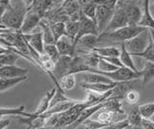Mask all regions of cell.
I'll use <instances>...</instances> for the list:
<instances>
[{"mask_svg": "<svg viewBox=\"0 0 154 129\" xmlns=\"http://www.w3.org/2000/svg\"><path fill=\"white\" fill-rule=\"evenodd\" d=\"M82 128H87V129H102V128H107L108 124L103 123L99 121H93L91 118H87L85 121H83V123L81 124Z\"/></svg>", "mask_w": 154, "mask_h": 129, "instance_id": "obj_37", "label": "cell"}, {"mask_svg": "<svg viewBox=\"0 0 154 129\" xmlns=\"http://www.w3.org/2000/svg\"><path fill=\"white\" fill-rule=\"evenodd\" d=\"M45 51L50 56V58L55 62L61 57V54L59 50H58V47L56 44H45Z\"/></svg>", "mask_w": 154, "mask_h": 129, "instance_id": "obj_38", "label": "cell"}, {"mask_svg": "<svg viewBox=\"0 0 154 129\" xmlns=\"http://www.w3.org/2000/svg\"><path fill=\"white\" fill-rule=\"evenodd\" d=\"M131 53L126 49V47H125V45L124 42H122V45H120V55H119V58L122 60V64L124 66H126V68H129L133 69L134 71H139L136 68V66H135L134 62L132 60V57H131Z\"/></svg>", "mask_w": 154, "mask_h": 129, "instance_id": "obj_28", "label": "cell"}, {"mask_svg": "<svg viewBox=\"0 0 154 129\" xmlns=\"http://www.w3.org/2000/svg\"><path fill=\"white\" fill-rule=\"evenodd\" d=\"M97 5H98L97 3H95L94 1L91 0L89 3L82 6V12L84 13V15L91 18V20H93L95 23H96V9H97Z\"/></svg>", "mask_w": 154, "mask_h": 129, "instance_id": "obj_31", "label": "cell"}, {"mask_svg": "<svg viewBox=\"0 0 154 129\" xmlns=\"http://www.w3.org/2000/svg\"><path fill=\"white\" fill-rule=\"evenodd\" d=\"M133 56H138L141 57V58L146 59V61H151L154 62V46H153V41H152V38L150 35V40H149V44L147 45V47L144 49L141 53L135 54Z\"/></svg>", "mask_w": 154, "mask_h": 129, "instance_id": "obj_36", "label": "cell"}, {"mask_svg": "<svg viewBox=\"0 0 154 129\" xmlns=\"http://www.w3.org/2000/svg\"><path fill=\"white\" fill-rule=\"evenodd\" d=\"M56 91H57V87L55 86V88H53L50 91L46 92V94L45 95V97H43V98L41 100L40 103H38V107L36 109V111L33 113L34 115H42V114L46 112L47 110L49 109V107H50V102H51L53 97H54Z\"/></svg>", "mask_w": 154, "mask_h": 129, "instance_id": "obj_22", "label": "cell"}, {"mask_svg": "<svg viewBox=\"0 0 154 129\" xmlns=\"http://www.w3.org/2000/svg\"><path fill=\"white\" fill-rule=\"evenodd\" d=\"M23 34V33H22ZM24 39L32 47H34L38 53L45 52V41H43V33L42 32H36V33H28V34H23Z\"/></svg>", "mask_w": 154, "mask_h": 129, "instance_id": "obj_11", "label": "cell"}, {"mask_svg": "<svg viewBox=\"0 0 154 129\" xmlns=\"http://www.w3.org/2000/svg\"><path fill=\"white\" fill-rule=\"evenodd\" d=\"M28 69H22L17 66L14 65L11 66H1L0 68V77L5 78H13V77H19V76L27 75Z\"/></svg>", "mask_w": 154, "mask_h": 129, "instance_id": "obj_14", "label": "cell"}, {"mask_svg": "<svg viewBox=\"0 0 154 129\" xmlns=\"http://www.w3.org/2000/svg\"><path fill=\"white\" fill-rule=\"evenodd\" d=\"M118 3L126 12L129 24H139L143 16V6L140 5L138 0H119Z\"/></svg>", "mask_w": 154, "mask_h": 129, "instance_id": "obj_6", "label": "cell"}, {"mask_svg": "<svg viewBox=\"0 0 154 129\" xmlns=\"http://www.w3.org/2000/svg\"><path fill=\"white\" fill-rule=\"evenodd\" d=\"M146 27L139 24H128L124 27L112 32H103L98 35V42H107V44H120L126 41L137 35L143 32Z\"/></svg>", "mask_w": 154, "mask_h": 129, "instance_id": "obj_2", "label": "cell"}, {"mask_svg": "<svg viewBox=\"0 0 154 129\" xmlns=\"http://www.w3.org/2000/svg\"><path fill=\"white\" fill-rule=\"evenodd\" d=\"M24 2H25L26 4V6L29 8L31 5H32V3H33V0H24Z\"/></svg>", "mask_w": 154, "mask_h": 129, "instance_id": "obj_45", "label": "cell"}, {"mask_svg": "<svg viewBox=\"0 0 154 129\" xmlns=\"http://www.w3.org/2000/svg\"><path fill=\"white\" fill-rule=\"evenodd\" d=\"M124 128H130V122L127 119V118L122 119V121L111 123L106 129H124Z\"/></svg>", "mask_w": 154, "mask_h": 129, "instance_id": "obj_42", "label": "cell"}, {"mask_svg": "<svg viewBox=\"0 0 154 129\" xmlns=\"http://www.w3.org/2000/svg\"><path fill=\"white\" fill-rule=\"evenodd\" d=\"M91 72H98V73L108 76V77L110 79H112L114 82H125V81H128L129 82V81L142 77L140 71H134L133 69L126 68V66H122V68H119L118 69H116L114 71H107V72L99 71L96 69H91Z\"/></svg>", "mask_w": 154, "mask_h": 129, "instance_id": "obj_3", "label": "cell"}, {"mask_svg": "<svg viewBox=\"0 0 154 129\" xmlns=\"http://www.w3.org/2000/svg\"><path fill=\"white\" fill-rule=\"evenodd\" d=\"M118 69H119V66L109 63L108 61H106L105 59L101 58V57H100L99 63H98L97 69H98L99 71H103V72H107V71H114V70Z\"/></svg>", "mask_w": 154, "mask_h": 129, "instance_id": "obj_41", "label": "cell"}, {"mask_svg": "<svg viewBox=\"0 0 154 129\" xmlns=\"http://www.w3.org/2000/svg\"><path fill=\"white\" fill-rule=\"evenodd\" d=\"M52 5H53L52 0H33L32 5L28 8V10L36 11L38 13H40L45 17L46 12L52 7Z\"/></svg>", "mask_w": 154, "mask_h": 129, "instance_id": "obj_26", "label": "cell"}, {"mask_svg": "<svg viewBox=\"0 0 154 129\" xmlns=\"http://www.w3.org/2000/svg\"><path fill=\"white\" fill-rule=\"evenodd\" d=\"M52 1H53V4H60L64 2L65 0H52Z\"/></svg>", "mask_w": 154, "mask_h": 129, "instance_id": "obj_47", "label": "cell"}, {"mask_svg": "<svg viewBox=\"0 0 154 129\" xmlns=\"http://www.w3.org/2000/svg\"><path fill=\"white\" fill-rule=\"evenodd\" d=\"M61 56H74L76 54V45L69 37L63 36L56 42Z\"/></svg>", "mask_w": 154, "mask_h": 129, "instance_id": "obj_10", "label": "cell"}, {"mask_svg": "<svg viewBox=\"0 0 154 129\" xmlns=\"http://www.w3.org/2000/svg\"><path fill=\"white\" fill-rule=\"evenodd\" d=\"M103 111H101L97 116H96V119L103 123L108 124V126L111 123H113L115 121V113L112 111H109V110L102 109Z\"/></svg>", "mask_w": 154, "mask_h": 129, "instance_id": "obj_35", "label": "cell"}, {"mask_svg": "<svg viewBox=\"0 0 154 129\" xmlns=\"http://www.w3.org/2000/svg\"><path fill=\"white\" fill-rule=\"evenodd\" d=\"M27 11L28 7L24 0H11L10 6L1 14V29L20 30Z\"/></svg>", "mask_w": 154, "mask_h": 129, "instance_id": "obj_1", "label": "cell"}, {"mask_svg": "<svg viewBox=\"0 0 154 129\" xmlns=\"http://www.w3.org/2000/svg\"><path fill=\"white\" fill-rule=\"evenodd\" d=\"M79 100H73V99H69V100H66V101H62L55 104L54 106L50 107L49 109L47 110L46 112H45L43 114H42L45 118H48L52 114H56V113H63V112H66L67 110H69L71 107H73L74 105L78 102Z\"/></svg>", "mask_w": 154, "mask_h": 129, "instance_id": "obj_16", "label": "cell"}, {"mask_svg": "<svg viewBox=\"0 0 154 129\" xmlns=\"http://www.w3.org/2000/svg\"><path fill=\"white\" fill-rule=\"evenodd\" d=\"M59 83L65 91L72 90L75 87V84H76L75 74L74 73H67V74L64 75L59 80Z\"/></svg>", "mask_w": 154, "mask_h": 129, "instance_id": "obj_33", "label": "cell"}, {"mask_svg": "<svg viewBox=\"0 0 154 129\" xmlns=\"http://www.w3.org/2000/svg\"><path fill=\"white\" fill-rule=\"evenodd\" d=\"M94 51L96 52L101 57H111V56H119L120 55V48L118 46H103L94 48Z\"/></svg>", "mask_w": 154, "mask_h": 129, "instance_id": "obj_30", "label": "cell"}, {"mask_svg": "<svg viewBox=\"0 0 154 129\" xmlns=\"http://www.w3.org/2000/svg\"><path fill=\"white\" fill-rule=\"evenodd\" d=\"M150 10H151V13H152V15H153V17H154V4L150 5Z\"/></svg>", "mask_w": 154, "mask_h": 129, "instance_id": "obj_48", "label": "cell"}, {"mask_svg": "<svg viewBox=\"0 0 154 129\" xmlns=\"http://www.w3.org/2000/svg\"><path fill=\"white\" fill-rule=\"evenodd\" d=\"M53 34L55 37V41H57L63 36H66V22L59 21V22H49Z\"/></svg>", "mask_w": 154, "mask_h": 129, "instance_id": "obj_32", "label": "cell"}, {"mask_svg": "<svg viewBox=\"0 0 154 129\" xmlns=\"http://www.w3.org/2000/svg\"><path fill=\"white\" fill-rule=\"evenodd\" d=\"M152 118V119H153V121H154V115H153V116H152V118Z\"/></svg>", "mask_w": 154, "mask_h": 129, "instance_id": "obj_49", "label": "cell"}, {"mask_svg": "<svg viewBox=\"0 0 154 129\" xmlns=\"http://www.w3.org/2000/svg\"><path fill=\"white\" fill-rule=\"evenodd\" d=\"M119 82H113V83H80V87L82 89H84L86 91L91 90V91H94V92L97 93H106L108 91L114 89L116 86L118 85Z\"/></svg>", "mask_w": 154, "mask_h": 129, "instance_id": "obj_21", "label": "cell"}, {"mask_svg": "<svg viewBox=\"0 0 154 129\" xmlns=\"http://www.w3.org/2000/svg\"><path fill=\"white\" fill-rule=\"evenodd\" d=\"M105 101H106V100H105ZM105 101L98 103V104H95V105H94V106H90L88 108H86L85 110H83V111L81 112L79 118H77V121L73 124H72V125H73L72 127H73V128L78 127L79 125H81V124L83 123V121H86L87 118H90L94 114H95L97 111H99V110H102V108L105 107Z\"/></svg>", "mask_w": 154, "mask_h": 129, "instance_id": "obj_17", "label": "cell"}, {"mask_svg": "<svg viewBox=\"0 0 154 129\" xmlns=\"http://www.w3.org/2000/svg\"><path fill=\"white\" fill-rule=\"evenodd\" d=\"M0 92L4 93L5 91L11 89L14 86L18 85L19 83L24 82L28 79L27 75L24 76H19V77H13V78H5V77H0Z\"/></svg>", "mask_w": 154, "mask_h": 129, "instance_id": "obj_23", "label": "cell"}, {"mask_svg": "<svg viewBox=\"0 0 154 129\" xmlns=\"http://www.w3.org/2000/svg\"><path fill=\"white\" fill-rule=\"evenodd\" d=\"M116 6L108 5V4H98L97 5V9H96V24H97L99 34L103 33L109 25V23L114 16Z\"/></svg>", "mask_w": 154, "mask_h": 129, "instance_id": "obj_5", "label": "cell"}, {"mask_svg": "<svg viewBox=\"0 0 154 129\" xmlns=\"http://www.w3.org/2000/svg\"><path fill=\"white\" fill-rule=\"evenodd\" d=\"M82 10V5L77 0H65L58 9V12L71 17Z\"/></svg>", "mask_w": 154, "mask_h": 129, "instance_id": "obj_18", "label": "cell"}, {"mask_svg": "<svg viewBox=\"0 0 154 129\" xmlns=\"http://www.w3.org/2000/svg\"><path fill=\"white\" fill-rule=\"evenodd\" d=\"M79 27H80V23L79 21H74V20H69L66 22V36L69 37L70 39L74 41L76 35L78 34L79 32ZM75 45V44H74Z\"/></svg>", "mask_w": 154, "mask_h": 129, "instance_id": "obj_34", "label": "cell"}, {"mask_svg": "<svg viewBox=\"0 0 154 129\" xmlns=\"http://www.w3.org/2000/svg\"><path fill=\"white\" fill-rule=\"evenodd\" d=\"M139 99H140V94L137 92L136 90L130 89L126 93V94H125L123 100L129 105H135V104H137Z\"/></svg>", "mask_w": 154, "mask_h": 129, "instance_id": "obj_39", "label": "cell"}, {"mask_svg": "<svg viewBox=\"0 0 154 129\" xmlns=\"http://www.w3.org/2000/svg\"><path fill=\"white\" fill-rule=\"evenodd\" d=\"M149 31H150V35H151V38H152L153 46H154V29H149Z\"/></svg>", "mask_w": 154, "mask_h": 129, "instance_id": "obj_46", "label": "cell"}, {"mask_svg": "<svg viewBox=\"0 0 154 129\" xmlns=\"http://www.w3.org/2000/svg\"><path fill=\"white\" fill-rule=\"evenodd\" d=\"M139 25L154 29V17L150 10V0H143V16Z\"/></svg>", "mask_w": 154, "mask_h": 129, "instance_id": "obj_13", "label": "cell"}, {"mask_svg": "<svg viewBox=\"0 0 154 129\" xmlns=\"http://www.w3.org/2000/svg\"><path fill=\"white\" fill-rule=\"evenodd\" d=\"M81 77L86 83H113L114 81L110 79L108 76L101 74L98 72H91V71H86L81 74Z\"/></svg>", "mask_w": 154, "mask_h": 129, "instance_id": "obj_20", "label": "cell"}, {"mask_svg": "<svg viewBox=\"0 0 154 129\" xmlns=\"http://www.w3.org/2000/svg\"><path fill=\"white\" fill-rule=\"evenodd\" d=\"M143 118H152L154 115V102L142 104L139 106Z\"/></svg>", "mask_w": 154, "mask_h": 129, "instance_id": "obj_40", "label": "cell"}, {"mask_svg": "<svg viewBox=\"0 0 154 129\" xmlns=\"http://www.w3.org/2000/svg\"><path fill=\"white\" fill-rule=\"evenodd\" d=\"M149 40H150V31H149V28H147L141 34L124 41V45L126 49L133 56L135 54L141 53L146 49L149 44Z\"/></svg>", "mask_w": 154, "mask_h": 129, "instance_id": "obj_4", "label": "cell"}, {"mask_svg": "<svg viewBox=\"0 0 154 129\" xmlns=\"http://www.w3.org/2000/svg\"><path fill=\"white\" fill-rule=\"evenodd\" d=\"M127 119L130 122V127L131 128L142 127L143 116L141 114V111H140L139 106H137V104L130 105L129 111L127 113Z\"/></svg>", "mask_w": 154, "mask_h": 129, "instance_id": "obj_19", "label": "cell"}, {"mask_svg": "<svg viewBox=\"0 0 154 129\" xmlns=\"http://www.w3.org/2000/svg\"><path fill=\"white\" fill-rule=\"evenodd\" d=\"M77 1H78V2H79V0H77Z\"/></svg>", "mask_w": 154, "mask_h": 129, "instance_id": "obj_50", "label": "cell"}, {"mask_svg": "<svg viewBox=\"0 0 154 129\" xmlns=\"http://www.w3.org/2000/svg\"><path fill=\"white\" fill-rule=\"evenodd\" d=\"M90 70L91 68L86 64L84 58L80 54H75L71 58L69 73L76 74L79 72H86V71H90Z\"/></svg>", "mask_w": 154, "mask_h": 129, "instance_id": "obj_15", "label": "cell"}, {"mask_svg": "<svg viewBox=\"0 0 154 129\" xmlns=\"http://www.w3.org/2000/svg\"><path fill=\"white\" fill-rule=\"evenodd\" d=\"M38 27L42 28V31L43 33V41H45V44H55V37L53 34L50 23L46 18L43 17L42 20L38 23Z\"/></svg>", "mask_w": 154, "mask_h": 129, "instance_id": "obj_24", "label": "cell"}, {"mask_svg": "<svg viewBox=\"0 0 154 129\" xmlns=\"http://www.w3.org/2000/svg\"><path fill=\"white\" fill-rule=\"evenodd\" d=\"M79 23H80L79 32H78V34L76 35L75 40H74L75 45H77V42H78V41L81 39V38L83 36H85V35H88V34L99 35V32H98L96 23L93 20H91V18H89L87 16H85L83 12L81 13Z\"/></svg>", "mask_w": 154, "mask_h": 129, "instance_id": "obj_8", "label": "cell"}, {"mask_svg": "<svg viewBox=\"0 0 154 129\" xmlns=\"http://www.w3.org/2000/svg\"><path fill=\"white\" fill-rule=\"evenodd\" d=\"M98 44V35L88 34L81 38L77 42L76 46H82L83 48H88L93 51Z\"/></svg>", "mask_w": 154, "mask_h": 129, "instance_id": "obj_25", "label": "cell"}, {"mask_svg": "<svg viewBox=\"0 0 154 129\" xmlns=\"http://www.w3.org/2000/svg\"><path fill=\"white\" fill-rule=\"evenodd\" d=\"M142 128L144 129H154V121L150 118H143Z\"/></svg>", "mask_w": 154, "mask_h": 129, "instance_id": "obj_43", "label": "cell"}, {"mask_svg": "<svg viewBox=\"0 0 154 129\" xmlns=\"http://www.w3.org/2000/svg\"><path fill=\"white\" fill-rule=\"evenodd\" d=\"M128 24L129 21H128L126 12H125L124 8L118 3L117 6H116V10L112 20H111L109 25L107 26L104 32H112L115 30H118L122 27L126 26Z\"/></svg>", "mask_w": 154, "mask_h": 129, "instance_id": "obj_7", "label": "cell"}, {"mask_svg": "<svg viewBox=\"0 0 154 129\" xmlns=\"http://www.w3.org/2000/svg\"><path fill=\"white\" fill-rule=\"evenodd\" d=\"M10 122H11V121H10L9 118H6V119H5L4 117L1 118V121H0V128H1V129L6 128V127L9 125V124H10Z\"/></svg>", "mask_w": 154, "mask_h": 129, "instance_id": "obj_44", "label": "cell"}, {"mask_svg": "<svg viewBox=\"0 0 154 129\" xmlns=\"http://www.w3.org/2000/svg\"><path fill=\"white\" fill-rule=\"evenodd\" d=\"M140 72H141V78L144 85L150 82L151 80L154 79V62L146 61L143 66V69L140 70Z\"/></svg>", "mask_w": 154, "mask_h": 129, "instance_id": "obj_29", "label": "cell"}, {"mask_svg": "<svg viewBox=\"0 0 154 129\" xmlns=\"http://www.w3.org/2000/svg\"><path fill=\"white\" fill-rule=\"evenodd\" d=\"M42 18L43 16L41 15L40 13L34 10H28L20 28L21 33H23V34L31 33L37 26H38V23H40Z\"/></svg>", "mask_w": 154, "mask_h": 129, "instance_id": "obj_9", "label": "cell"}, {"mask_svg": "<svg viewBox=\"0 0 154 129\" xmlns=\"http://www.w3.org/2000/svg\"><path fill=\"white\" fill-rule=\"evenodd\" d=\"M153 4H154V3H153Z\"/></svg>", "mask_w": 154, "mask_h": 129, "instance_id": "obj_51", "label": "cell"}, {"mask_svg": "<svg viewBox=\"0 0 154 129\" xmlns=\"http://www.w3.org/2000/svg\"><path fill=\"white\" fill-rule=\"evenodd\" d=\"M33 113H27L25 112V106H21L17 108H4L2 107L0 109V117L5 116H22V117H32Z\"/></svg>", "mask_w": 154, "mask_h": 129, "instance_id": "obj_27", "label": "cell"}, {"mask_svg": "<svg viewBox=\"0 0 154 129\" xmlns=\"http://www.w3.org/2000/svg\"><path fill=\"white\" fill-rule=\"evenodd\" d=\"M72 57L71 56H61L60 58L56 61L55 68L53 69L52 72L58 80H60L63 76L69 73V65H70V61Z\"/></svg>", "mask_w": 154, "mask_h": 129, "instance_id": "obj_12", "label": "cell"}]
</instances>
